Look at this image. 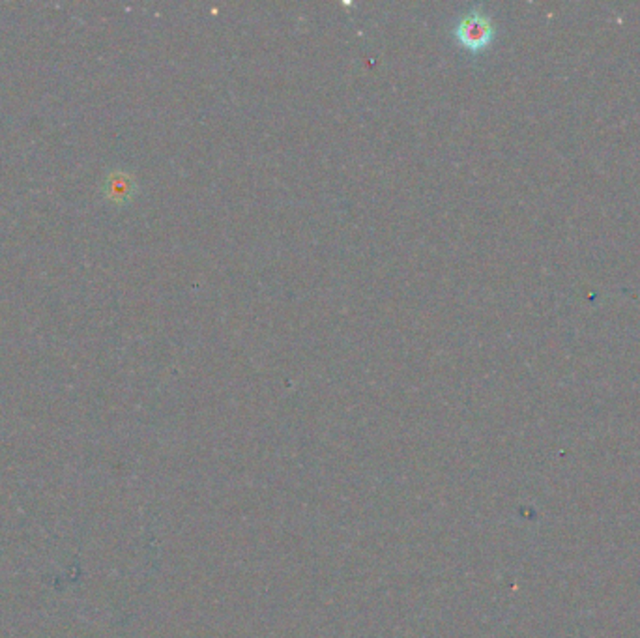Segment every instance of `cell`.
<instances>
[{
    "label": "cell",
    "mask_w": 640,
    "mask_h": 638,
    "mask_svg": "<svg viewBox=\"0 0 640 638\" xmlns=\"http://www.w3.org/2000/svg\"><path fill=\"white\" fill-rule=\"evenodd\" d=\"M131 190H134V182H131L129 176L124 175H112L109 178V197L115 200H124L131 195Z\"/></svg>",
    "instance_id": "2"
},
{
    "label": "cell",
    "mask_w": 640,
    "mask_h": 638,
    "mask_svg": "<svg viewBox=\"0 0 640 638\" xmlns=\"http://www.w3.org/2000/svg\"><path fill=\"white\" fill-rule=\"evenodd\" d=\"M495 23L493 19L480 10L464 13L455 27L457 42L470 53H480L487 49L495 40Z\"/></svg>",
    "instance_id": "1"
}]
</instances>
